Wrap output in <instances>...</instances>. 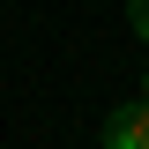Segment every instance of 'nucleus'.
Segmentation results:
<instances>
[{
  "instance_id": "3",
  "label": "nucleus",
  "mask_w": 149,
  "mask_h": 149,
  "mask_svg": "<svg viewBox=\"0 0 149 149\" xmlns=\"http://www.w3.org/2000/svg\"><path fill=\"white\" fill-rule=\"evenodd\" d=\"M142 97H149V82H142Z\"/></svg>"
},
{
  "instance_id": "1",
  "label": "nucleus",
  "mask_w": 149,
  "mask_h": 149,
  "mask_svg": "<svg viewBox=\"0 0 149 149\" xmlns=\"http://www.w3.org/2000/svg\"><path fill=\"white\" fill-rule=\"evenodd\" d=\"M104 149H149V97H142V104H119V112H112Z\"/></svg>"
},
{
  "instance_id": "2",
  "label": "nucleus",
  "mask_w": 149,
  "mask_h": 149,
  "mask_svg": "<svg viewBox=\"0 0 149 149\" xmlns=\"http://www.w3.org/2000/svg\"><path fill=\"white\" fill-rule=\"evenodd\" d=\"M127 15H134V30H142V37H149V0H134Z\"/></svg>"
}]
</instances>
